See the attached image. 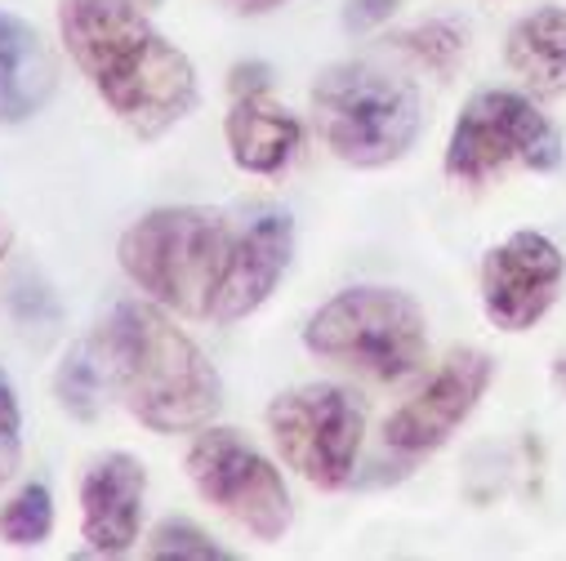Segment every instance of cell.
I'll list each match as a JSON object with an SVG mask.
<instances>
[{"label": "cell", "mask_w": 566, "mask_h": 561, "mask_svg": "<svg viewBox=\"0 0 566 561\" xmlns=\"http://www.w3.org/2000/svg\"><path fill=\"white\" fill-rule=\"evenodd\" d=\"M59 32L72 63L103 103L138 134L157 138L197 107V72L138 0H59Z\"/></svg>", "instance_id": "1"}, {"label": "cell", "mask_w": 566, "mask_h": 561, "mask_svg": "<svg viewBox=\"0 0 566 561\" xmlns=\"http://www.w3.org/2000/svg\"><path fill=\"white\" fill-rule=\"evenodd\" d=\"M103 383L153 433H201L223 410V379L206 352L161 313V304L125 299L90 339Z\"/></svg>", "instance_id": "2"}, {"label": "cell", "mask_w": 566, "mask_h": 561, "mask_svg": "<svg viewBox=\"0 0 566 561\" xmlns=\"http://www.w3.org/2000/svg\"><path fill=\"white\" fill-rule=\"evenodd\" d=\"M237 232L201 205L153 210L120 236V267L153 304L179 317H210Z\"/></svg>", "instance_id": "3"}, {"label": "cell", "mask_w": 566, "mask_h": 561, "mask_svg": "<svg viewBox=\"0 0 566 561\" xmlns=\"http://www.w3.org/2000/svg\"><path fill=\"white\" fill-rule=\"evenodd\" d=\"M313 112L326 148L357 170L401 161L423 125L419 89L370 63H339L317 76Z\"/></svg>", "instance_id": "4"}, {"label": "cell", "mask_w": 566, "mask_h": 561, "mask_svg": "<svg viewBox=\"0 0 566 561\" xmlns=\"http://www.w3.org/2000/svg\"><path fill=\"white\" fill-rule=\"evenodd\" d=\"M423 326H429L423 308L410 295L384 286H353L313 313V321L304 326V348L322 361L392 383L415 374L429 352Z\"/></svg>", "instance_id": "5"}, {"label": "cell", "mask_w": 566, "mask_h": 561, "mask_svg": "<svg viewBox=\"0 0 566 561\" xmlns=\"http://www.w3.org/2000/svg\"><path fill=\"white\" fill-rule=\"evenodd\" d=\"M566 157L557 125L513 89H482L464 103L451 144H447V174L455 183H482L509 166L526 170H557Z\"/></svg>", "instance_id": "6"}, {"label": "cell", "mask_w": 566, "mask_h": 561, "mask_svg": "<svg viewBox=\"0 0 566 561\" xmlns=\"http://www.w3.org/2000/svg\"><path fill=\"white\" fill-rule=\"evenodd\" d=\"M268 433L308 486L339 490L353 481L361 433H366V410L348 388L335 383H308L295 392H281L268 405Z\"/></svg>", "instance_id": "7"}, {"label": "cell", "mask_w": 566, "mask_h": 561, "mask_svg": "<svg viewBox=\"0 0 566 561\" xmlns=\"http://www.w3.org/2000/svg\"><path fill=\"white\" fill-rule=\"evenodd\" d=\"M188 477L206 504H214L263 543H276L295 521V504L281 473L232 428H206L192 442Z\"/></svg>", "instance_id": "8"}, {"label": "cell", "mask_w": 566, "mask_h": 561, "mask_svg": "<svg viewBox=\"0 0 566 561\" xmlns=\"http://www.w3.org/2000/svg\"><path fill=\"white\" fill-rule=\"evenodd\" d=\"M562 276H566V263L548 236L513 232L482 263V308L509 335L531 330L557 304Z\"/></svg>", "instance_id": "9"}, {"label": "cell", "mask_w": 566, "mask_h": 561, "mask_svg": "<svg viewBox=\"0 0 566 561\" xmlns=\"http://www.w3.org/2000/svg\"><path fill=\"white\" fill-rule=\"evenodd\" d=\"M491 357L478 348H460L442 361V370L423 383L419 396H410L388 424H384V442L401 455H429L438 446L451 442V433L478 410L486 383H491Z\"/></svg>", "instance_id": "10"}, {"label": "cell", "mask_w": 566, "mask_h": 561, "mask_svg": "<svg viewBox=\"0 0 566 561\" xmlns=\"http://www.w3.org/2000/svg\"><path fill=\"white\" fill-rule=\"evenodd\" d=\"M295 254V223L281 210H263L254 214L237 241H232V258L228 272L219 280V295L210 304V321L214 326H232L250 313H259L268 304V295L276 290V280L286 276Z\"/></svg>", "instance_id": "11"}, {"label": "cell", "mask_w": 566, "mask_h": 561, "mask_svg": "<svg viewBox=\"0 0 566 561\" xmlns=\"http://www.w3.org/2000/svg\"><path fill=\"white\" fill-rule=\"evenodd\" d=\"M144 490H148V473L125 451H107L85 468V477H81V534H85L90 552L120 557L134 548L138 521H144Z\"/></svg>", "instance_id": "12"}, {"label": "cell", "mask_w": 566, "mask_h": 561, "mask_svg": "<svg viewBox=\"0 0 566 561\" xmlns=\"http://www.w3.org/2000/svg\"><path fill=\"white\" fill-rule=\"evenodd\" d=\"M54 59L32 23L0 10V125L36 116L54 94Z\"/></svg>", "instance_id": "13"}, {"label": "cell", "mask_w": 566, "mask_h": 561, "mask_svg": "<svg viewBox=\"0 0 566 561\" xmlns=\"http://www.w3.org/2000/svg\"><path fill=\"white\" fill-rule=\"evenodd\" d=\"M228 152L237 161V170L245 174H276L300 148V120L281 107L276 98H268V89L259 94H241L228 112Z\"/></svg>", "instance_id": "14"}, {"label": "cell", "mask_w": 566, "mask_h": 561, "mask_svg": "<svg viewBox=\"0 0 566 561\" xmlns=\"http://www.w3.org/2000/svg\"><path fill=\"white\" fill-rule=\"evenodd\" d=\"M509 67L539 94H566V10H535L509 32Z\"/></svg>", "instance_id": "15"}, {"label": "cell", "mask_w": 566, "mask_h": 561, "mask_svg": "<svg viewBox=\"0 0 566 561\" xmlns=\"http://www.w3.org/2000/svg\"><path fill=\"white\" fill-rule=\"evenodd\" d=\"M54 530V499L50 486H23L6 508H0V539L10 548H41Z\"/></svg>", "instance_id": "16"}, {"label": "cell", "mask_w": 566, "mask_h": 561, "mask_svg": "<svg viewBox=\"0 0 566 561\" xmlns=\"http://www.w3.org/2000/svg\"><path fill=\"white\" fill-rule=\"evenodd\" d=\"M103 388H107V383H103V370H98L94 348H90V343H76V348L63 357L59 374H54V392H59L63 410L76 414V419H94L98 405H103Z\"/></svg>", "instance_id": "17"}, {"label": "cell", "mask_w": 566, "mask_h": 561, "mask_svg": "<svg viewBox=\"0 0 566 561\" xmlns=\"http://www.w3.org/2000/svg\"><path fill=\"white\" fill-rule=\"evenodd\" d=\"M397 45H401V50H410L423 67H433V72L451 76V72H455V63H460V59H464V50H469V32H464L460 23H451V19H433V23H419V28L401 32V36H397Z\"/></svg>", "instance_id": "18"}, {"label": "cell", "mask_w": 566, "mask_h": 561, "mask_svg": "<svg viewBox=\"0 0 566 561\" xmlns=\"http://www.w3.org/2000/svg\"><path fill=\"white\" fill-rule=\"evenodd\" d=\"M148 557H192V561H219L228 557V548H219L201 526L184 521V517H166L153 539H148Z\"/></svg>", "instance_id": "19"}, {"label": "cell", "mask_w": 566, "mask_h": 561, "mask_svg": "<svg viewBox=\"0 0 566 561\" xmlns=\"http://www.w3.org/2000/svg\"><path fill=\"white\" fill-rule=\"evenodd\" d=\"M19 428H23L19 396H14L10 379L0 374V486H6V481L14 477V468H19V455H23V446H19Z\"/></svg>", "instance_id": "20"}, {"label": "cell", "mask_w": 566, "mask_h": 561, "mask_svg": "<svg viewBox=\"0 0 566 561\" xmlns=\"http://www.w3.org/2000/svg\"><path fill=\"white\" fill-rule=\"evenodd\" d=\"M392 10H397V0H348L344 28H348V32H370V28L388 23Z\"/></svg>", "instance_id": "21"}, {"label": "cell", "mask_w": 566, "mask_h": 561, "mask_svg": "<svg viewBox=\"0 0 566 561\" xmlns=\"http://www.w3.org/2000/svg\"><path fill=\"white\" fill-rule=\"evenodd\" d=\"M232 98H241V94H259V89H268V67L263 63H241V67H232Z\"/></svg>", "instance_id": "22"}, {"label": "cell", "mask_w": 566, "mask_h": 561, "mask_svg": "<svg viewBox=\"0 0 566 561\" xmlns=\"http://www.w3.org/2000/svg\"><path fill=\"white\" fill-rule=\"evenodd\" d=\"M223 6L237 10V14H268L276 6H291V0H223Z\"/></svg>", "instance_id": "23"}, {"label": "cell", "mask_w": 566, "mask_h": 561, "mask_svg": "<svg viewBox=\"0 0 566 561\" xmlns=\"http://www.w3.org/2000/svg\"><path fill=\"white\" fill-rule=\"evenodd\" d=\"M10 241H14V232H10L6 214H0V258H6V254H10Z\"/></svg>", "instance_id": "24"}, {"label": "cell", "mask_w": 566, "mask_h": 561, "mask_svg": "<svg viewBox=\"0 0 566 561\" xmlns=\"http://www.w3.org/2000/svg\"><path fill=\"white\" fill-rule=\"evenodd\" d=\"M553 383L566 392V352H562V357H557V366H553Z\"/></svg>", "instance_id": "25"}, {"label": "cell", "mask_w": 566, "mask_h": 561, "mask_svg": "<svg viewBox=\"0 0 566 561\" xmlns=\"http://www.w3.org/2000/svg\"><path fill=\"white\" fill-rule=\"evenodd\" d=\"M138 6H161V0H138Z\"/></svg>", "instance_id": "26"}]
</instances>
